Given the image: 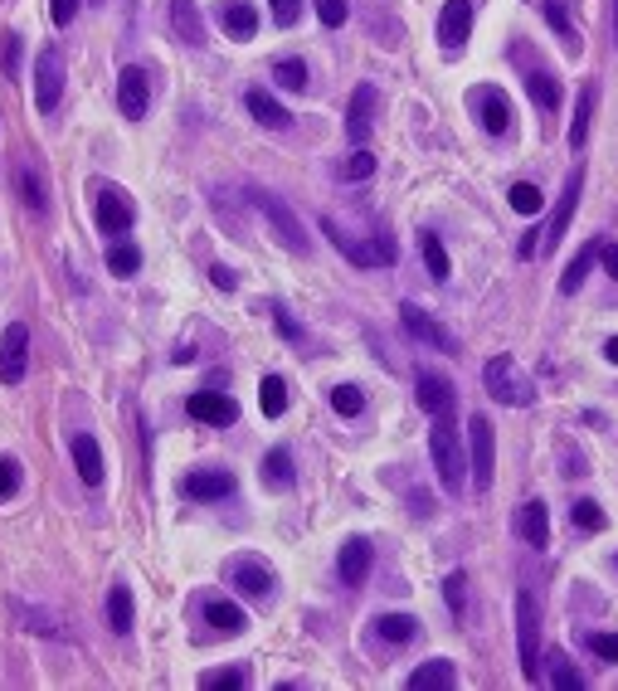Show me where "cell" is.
<instances>
[{
  "label": "cell",
  "instance_id": "cell-1",
  "mask_svg": "<svg viewBox=\"0 0 618 691\" xmlns=\"http://www.w3.org/2000/svg\"><path fill=\"white\" fill-rule=\"evenodd\" d=\"M429 463H434L443 492L458 497L463 482H468V453H463V438L453 429V419H434V429H429Z\"/></svg>",
  "mask_w": 618,
  "mask_h": 691
},
{
  "label": "cell",
  "instance_id": "cell-2",
  "mask_svg": "<svg viewBox=\"0 0 618 691\" xmlns=\"http://www.w3.org/2000/svg\"><path fill=\"white\" fill-rule=\"evenodd\" d=\"M322 234H327L331 244H336V254L351 258L356 268H385V263H395L400 258V244H395V234L390 229H380V234H370V244L365 239H356V234H346L336 219H322Z\"/></svg>",
  "mask_w": 618,
  "mask_h": 691
},
{
  "label": "cell",
  "instance_id": "cell-3",
  "mask_svg": "<svg viewBox=\"0 0 618 691\" xmlns=\"http://www.w3.org/2000/svg\"><path fill=\"white\" fill-rule=\"evenodd\" d=\"M254 200V210L268 219V229H273V239L288 249V254H312V239H307V229H302V219L288 210V200L283 195H268V190H254L249 195Z\"/></svg>",
  "mask_w": 618,
  "mask_h": 691
},
{
  "label": "cell",
  "instance_id": "cell-4",
  "mask_svg": "<svg viewBox=\"0 0 618 691\" xmlns=\"http://www.w3.org/2000/svg\"><path fill=\"white\" fill-rule=\"evenodd\" d=\"M482 380H487V395L497 404H511V409L536 404V385L521 375V365L511 361V356H492V361L482 365Z\"/></svg>",
  "mask_w": 618,
  "mask_h": 691
},
{
  "label": "cell",
  "instance_id": "cell-5",
  "mask_svg": "<svg viewBox=\"0 0 618 691\" xmlns=\"http://www.w3.org/2000/svg\"><path fill=\"white\" fill-rule=\"evenodd\" d=\"M516 653L526 682H541V609L531 594H516Z\"/></svg>",
  "mask_w": 618,
  "mask_h": 691
},
{
  "label": "cell",
  "instance_id": "cell-6",
  "mask_svg": "<svg viewBox=\"0 0 618 691\" xmlns=\"http://www.w3.org/2000/svg\"><path fill=\"white\" fill-rule=\"evenodd\" d=\"M64 83H69V64L59 44H44L35 59V112H54L64 103Z\"/></svg>",
  "mask_w": 618,
  "mask_h": 691
},
{
  "label": "cell",
  "instance_id": "cell-7",
  "mask_svg": "<svg viewBox=\"0 0 618 691\" xmlns=\"http://www.w3.org/2000/svg\"><path fill=\"white\" fill-rule=\"evenodd\" d=\"M468 108L477 112V122H482V132H487V137H507V132H511V98H507V88H497V83H477V88H468Z\"/></svg>",
  "mask_w": 618,
  "mask_h": 691
},
{
  "label": "cell",
  "instance_id": "cell-8",
  "mask_svg": "<svg viewBox=\"0 0 618 691\" xmlns=\"http://www.w3.org/2000/svg\"><path fill=\"white\" fill-rule=\"evenodd\" d=\"M93 215H98V229L112 234V239L132 234V224H137L132 195H127L122 185H98V195H93Z\"/></svg>",
  "mask_w": 618,
  "mask_h": 691
},
{
  "label": "cell",
  "instance_id": "cell-9",
  "mask_svg": "<svg viewBox=\"0 0 618 691\" xmlns=\"http://www.w3.org/2000/svg\"><path fill=\"white\" fill-rule=\"evenodd\" d=\"M511 54H516V64H521V78H526L531 103L546 112V117H555V112H560V78H555L546 64H531V49H526V44H516Z\"/></svg>",
  "mask_w": 618,
  "mask_h": 691
},
{
  "label": "cell",
  "instance_id": "cell-10",
  "mask_svg": "<svg viewBox=\"0 0 618 691\" xmlns=\"http://www.w3.org/2000/svg\"><path fill=\"white\" fill-rule=\"evenodd\" d=\"M468 448H473V458H468L473 482L477 487H492V477H497V434H492V419L487 414H473L468 419Z\"/></svg>",
  "mask_w": 618,
  "mask_h": 691
},
{
  "label": "cell",
  "instance_id": "cell-11",
  "mask_svg": "<svg viewBox=\"0 0 618 691\" xmlns=\"http://www.w3.org/2000/svg\"><path fill=\"white\" fill-rule=\"evenodd\" d=\"M224 580L234 584L244 599H273V589H278V575L263 560H254V555H234L224 565Z\"/></svg>",
  "mask_w": 618,
  "mask_h": 691
},
{
  "label": "cell",
  "instance_id": "cell-12",
  "mask_svg": "<svg viewBox=\"0 0 618 691\" xmlns=\"http://www.w3.org/2000/svg\"><path fill=\"white\" fill-rule=\"evenodd\" d=\"M30 370V327L10 322L0 331V385H20Z\"/></svg>",
  "mask_w": 618,
  "mask_h": 691
},
{
  "label": "cell",
  "instance_id": "cell-13",
  "mask_svg": "<svg viewBox=\"0 0 618 691\" xmlns=\"http://www.w3.org/2000/svg\"><path fill=\"white\" fill-rule=\"evenodd\" d=\"M146 108H151V73H146L142 64L117 69V112H122L127 122H142Z\"/></svg>",
  "mask_w": 618,
  "mask_h": 691
},
{
  "label": "cell",
  "instance_id": "cell-14",
  "mask_svg": "<svg viewBox=\"0 0 618 691\" xmlns=\"http://www.w3.org/2000/svg\"><path fill=\"white\" fill-rule=\"evenodd\" d=\"M414 400L424 414H434V419H453V409H458V395H453V385H448V375H438V370H414Z\"/></svg>",
  "mask_w": 618,
  "mask_h": 691
},
{
  "label": "cell",
  "instance_id": "cell-15",
  "mask_svg": "<svg viewBox=\"0 0 618 691\" xmlns=\"http://www.w3.org/2000/svg\"><path fill=\"white\" fill-rule=\"evenodd\" d=\"M400 322L404 331L419 341V346H434V351H443V356H458V336L448 327H438L434 317L424 312V307H414V302H400Z\"/></svg>",
  "mask_w": 618,
  "mask_h": 691
},
{
  "label": "cell",
  "instance_id": "cell-16",
  "mask_svg": "<svg viewBox=\"0 0 618 691\" xmlns=\"http://www.w3.org/2000/svg\"><path fill=\"white\" fill-rule=\"evenodd\" d=\"M580 190H584V171L575 166V171L565 176V190H560V205H555V215H550V224L541 229V249H546V254H555V249H560V239H565V229H570V219H575V205H580Z\"/></svg>",
  "mask_w": 618,
  "mask_h": 691
},
{
  "label": "cell",
  "instance_id": "cell-17",
  "mask_svg": "<svg viewBox=\"0 0 618 691\" xmlns=\"http://www.w3.org/2000/svg\"><path fill=\"white\" fill-rule=\"evenodd\" d=\"M181 492L190 502H224V497H234V473L229 468H195L181 477Z\"/></svg>",
  "mask_w": 618,
  "mask_h": 691
},
{
  "label": "cell",
  "instance_id": "cell-18",
  "mask_svg": "<svg viewBox=\"0 0 618 691\" xmlns=\"http://www.w3.org/2000/svg\"><path fill=\"white\" fill-rule=\"evenodd\" d=\"M473 35V0H443V10H438V44L453 54V49H463Z\"/></svg>",
  "mask_w": 618,
  "mask_h": 691
},
{
  "label": "cell",
  "instance_id": "cell-19",
  "mask_svg": "<svg viewBox=\"0 0 618 691\" xmlns=\"http://www.w3.org/2000/svg\"><path fill=\"white\" fill-rule=\"evenodd\" d=\"M185 414H190V419H200V424H215V429H224V424H234V419H239V404L229 400L224 390H195V395L185 400Z\"/></svg>",
  "mask_w": 618,
  "mask_h": 691
},
{
  "label": "cell",
  "instance_id": "cell-20",
  "mask_svg": "<svg viewBox=\"0 0 618 691\" xmlns=\"http://www.w3.org/2000/svg\"><path fill=\"white\" fill-rule=\"evenodd\" d=\"M375 108H380V88H375V83H356L351 108H346V137H351L356 146L370 137V127H375Z\"/></svg>",
  "mask_w": 618,
  "mask_h": 691
},
{
  "label": "cell",
  "instance_id": "cell-21",
  "mask_svg": "<svg viewBox=\"0 0 618 691\" xmlns=\"http://www.w3.org/2000/svg\"><path fill=\"white\" fill-rule=\"evenodd\" d=\"M370 565H375V555H370V541H365V536L341 541V550H336V575H341V584H351V589L365 584Z\"/></svg>",
  "mask_w": 618,
  "mask_h": 691
},
{
  "label": "cell",
  "instance_id": "cell-22",
  "mask_svg": "<svg viewBox=\"0 0 618 691\" xmlns=\"http://www.w3.org/2000/svg\"><path fill=\"white\" fill-rule=\"evenodd\" d=\"M215 20H219V30H224L229 39H254L258 35V10L249 5V0H219Z\"/></svg>",
  "mask_w": 618,
  "mask_h": 691
},
{
  "label": "cell",
  "instance_id": "cell-23",
  "mask_svg": "<svg viewBox=\"0 0 618 691\" xmlns=\"http://www.w3.org/2000/svg\"><path fill=\"white\" fill-rule=\"evenodd\" d=\"M516 536H521L526 546H536V550L550 546V511H546V502H521V507H516Z\"/></svg>",
  "mask_w": 618,
  "mask_h": 691
},
{
  "label": "cell",
  "instance_id": "cell-24",
  "mask_svg": "<svg viewBox=\"0 0 618 691\" xmlns=\"http://www.w3.org/2000/svg\"><path fill=\"white\" fill-rule=\"evenodd\" d=\"M458 687V667L448 657H429L409 672V691H453Z\"/></svg>",
  "mask_w": 618,
  "mask_h": 691
},
{
  "label": "cell",
  "instance_id": "cell-25",
  "mask_svg": "<svg viewBox=\"0 0 618 691\" xmlns=\"http://www.w3.org/2000/svg\"><path fill=\"white\" fill-rule=\"evenodd\" d=\"M200 614H205V623H210L215 633H244V628H249V614H244L234 599H219V594L200 599Z\"/></svg>",
  "mask_w": 618,
  "mask_h": 691
},
{
  "label": "cell",
  "instance_id": "cell-26",
  "mask_svg": "<svg viewBox=\"0 0 618 691\" xmlns=\"http://www.w3.org/2000/svg\"><path fill=\"white\" fill-rule=\"evenodd\" d=\"M244 108L254 112V122L258 127H273V132H288L292 127V112L268 93V88H249V98H244Z\"/></svg>",
  "mask_w": 618,
  "mask_h": 691
},
{
  "label": "cell",
  "instance_id": "cell-27",
  "mask_svg": "<svg viewBox=\"0 0 618 691\" xmlns=\"http://www.w3.org/2000/svg\"><path fill=\"white\" fill-rule=\"evenodd\" d=\"M73 468L78 477L88 482V487H103V448H98V438L93 434H73Z\"/></svg>",
  "mask_w": 618,
  "mask_h": 691
},
{
  "label": "cell",
  "instance_id": "cell-28",
  "mask_svg": "<svg viewBox=\"0 0 618 691\" xmlns=\"http://www.w3.org/2000/svg\"><path fill=\"white\" fill-rule=\"evenodd\" d=\"M10 609H15L20 628H25V633H35V638H54V643H59V638H69V628L54 619L49 609H35V604H25V599H15Z\"/></svg>",
  "mask_w": 618,
  "mask_h": 691
},
{
  "label": "cell",
  "instance_id": "cell-29",
  "mask_svg": "<svg viewBox=\"0 0 618 691\" xmlns=\"http://www.w3.org/2000/svg\"><path fill=\"white\" fill-rule=\"evenodd\" d=\"M370 633H375V643L404 648V643H414V638H419V619H414V614H380Z\"/></svg>",
  "mask_w": 618,
  "mask_h": 691
},
{
  "label": "cell",
  "instance_id": "cell-30",
  "mask_svg": "<svg viewBox=\"0 0 618 691\" xmlns=\"http://www.w3.org/2000/svg\"><path fill=\"white\" fill-rule=\"evenodd\" d=\"M15 185H20V200H25V210H35V215H49V185H44V176H39L30 161H25V166L15 171Z\"/></svg>",
  "mask_w": 618,
  "mask_h": 691
},
{
  "label": "cell",
  "instance_id": "cell-31",
  "mask_svg": "<svg viewBox=\"0 0 618 691\" xmlns=\"http://www.w3.org/2000/svg\"><path fill=\"white\" fill-rule=\"evenodd\" d=\"M263 487L268 492H288L292 482H297V473H292V453L288 448H273V453H263Z\"/></svg>",
  "mask_w": 618,
  "mask_h": 691
},
{
  "label": "cell",
  "instance_id": "cell-32",
  "mask_svg": "<svg viewBox=\"0 0 618 691\" xmlns=\"http://www.w3.org/2000/svg\"><path fill=\"white\" fill-rule=\"evenodd\" d=\"M171 30L181 44H200L205 39V20L195 10V0H171Z\"/></svg>",
  "mask_w": 618,
  "mask_h": 691
},
{
  "label": "cell",
  "instance_id": "cell-33",
  "mask_svg": "<svg viewBox=\"0 0 618 691\" xmlns=\"http://www.w3.org/2000/svg\"><path fill=\"white\" fill-rule=\"evenodd\" d=\"M132 623H137L132 589H127V584H112V589H108V628H112V633H132Z\"/></svg>",
  "mask_w": 618,
  "mask_h": 691
},
{
  "label": "cell",
  "instance_id": "cell-34",
  "mask_svg": "<svg viewBox=\"0 0 618 691\" xmlns=\"http://www.w3.org/2000/svg\"><path fill=\"white\" fill-rule=\"evenodd\" d=\"M599 249H604V244L594 239V244H584L580 254L570 258V268H565V278H560V292H565V297H575V292L584 288V278H589V268H594V258H599Z\"/></svg>",
  "mask_w": 618,
  "mask_h": 691
},
{
  "label": "cell",
  "instance_id": "cell-35",
  "mask_svg": "<svg viewBox=\"0 0 618 691\" xmlns=\"http://www.w3.org/2000/svg\"><path fill=\"white\" fill-rule=\"evenodd\" d=\"M108 273H117V278H137V273H142V249H137V244H127V239H112Z\"/></svg>",
  "mask_w": 618,
  "mask_h": 691
},
{
  "label": "cell",
  "instance_id": "cell-36",
  "mask_svg": "<svg viewBox=\"0 0 618 691\" xmlns=\"http://www.w3.org/2000/svg\"><path fill=\"white\" fill-rule=\"evenodd\" d=\"M541 15L550 20V30L565 39V49H570V54H580V35H575V25H570V10H565V0H541Z\"/></svg>",
  "mask_w": 618,
  "mask_h": 691
},
{
  "label": "cell",
  "instance_id": "cell-37",
  "mask_svg": "<svg viewBox=\"0 0 618 691\" xmlns=\"http://www.w3.org/2000/svg\"><path fill=\"white\" fill-rule=\"evenodd\" d=\"M507 200H511V210H516V215H541V210H546V190H541V185H531V181H516L507 190Z\"/></svg>",
  "mask_w": 618,
  "mask_h": 691
},
{
  "label": "cell",
  "instance_id": "cell-38",
  "mask_svg": "<svg viewBox=\"0 0 618 691\" xmlns=\"http://www.w3.org/2000/svg\"><path fill=\"white\" fill-rule=\"evenodd\" d=\"M258 404H263L268 419H278V414L288 409V380H283V375H263V385H258Z\"/></svg>",
  "mask_w": 618,
  "mask_h": 691
},
{
  "label": "cell",
  "instance_id": "cell-39",
  "mask_svg": "<svg viewBox=\"0 0 618 691\" xmlns=\"http://www.w3.org/2000/svg\"><path fill=\"white\" fill-rule=\"evenodd\" d=\"M200 687H205V691H239V687H249V667H210V672H200Z\"/></svg>",
  "mask_w": 618,
  "mask_h": 691
},
{
  "label": "cell",
  "instance_id": "cell-40",
  "mask_svg": "<svg viewBox=\"0 0 618 691\" xmlns=\"http://www.w3.org/2000/svg\"><path fill=\"white\" fill-rule=\"evenodd\" d=\"M589 117H594V83H584L580 88V103H575V122H570V137L565 142L580 151L584 137H589Z\"/></svg>",
  "mask_w": 618,
  "mask_h": 691
},
{
  "label": "cell",
  "instance_id": "cell-41",
  "mask_svg": "<svg viewBox=\"0 0 618 691\" xmlns=\"http://www.w3.org/2000/svg\"><path fill=\"white\" fill-rule=\"evenodd\" d=\"M419 254H424V263H429V273H434V283H448V249H443V239L438 234H419Z\"/></svg>",
  "mask_w": 618,
  "mask_h": 691
},
{
  "label": "cell",
  "instance_id": "cell-42",
  "mask_svg": "<svg viewBox=\"0 0 618 691\" xmlns=\"http://www.w3.org/2000/svg\"><path fill=\"white\" fill-rule=\"evenodd\" d=\"M546 667H550V682H555L560 691H584V672L565 653H550Z\"/></svg>",
  "mask_w": 618,
  "mask_h": 691
},
{
  "label": "cell",
  "instance_id": "cell-43",
  "mask_svg": "<svg viewBox=\"0 0 618 691\" xmlns=\"http://www.w3.org/2000/svg\"><path fill=\"white\" fill-rule=\"evenodd\" d=\"M570 521H575V531H589V536L609 526V516H604V507H599L594 497H580V502L570 507Z\"/></svg>",
  "mask_w": 618,
  "mask_h": 691
},
{
  "label": "cell",
  "instance_id": "cell-44",
  "mask_svg": "<svg viewBox=\"0 0 618 691\" xmlns=\"http://www.w3.org/2000/svg\"><path fill=\"white\" fill-rule=\"evenodd\" d=\"M589 653L599 657V662H618V633H599V628H580L575 633Z\"/></svg>",
  "mask_w": 618,
  "mask_h": 691
},
{
  "label": "cell",
  "instance_id": "cell-45",
  "mask_svg": "<svg viewBox=\"0 0 618 691\" xmlns=\"http://www.w3.org/2000/svg\"><path fill=\"white\" fill-rule=\"evenodd\" d=\"M331 409H336L341 419H356V414H365V390H361V385H336V390H331Z\"/></svg>",
  "mask_w": 618,
  "mask_h": 691
},
{
  "label": "cell",
  "instance_id": "cell-46",
  "mask_svg": "<svg viewBox=\"0 0 618 691\" xmlns=\"http://www.w3.org/2000/svg\"><path fill=\"white\" fill-rule=\"evenodd\" d=\"M273 83L288 88V93H302V88H307V64H302V59H278V64H273Z\"/></svg>",
  "mask_w": 618,
  "mask_h": 691
},
{
  "label": "cell",
  "instance_id": "cell-47",
  "mask_svg": "<svg viewBox=\"0 0 618 691\" xmlns=\"http://www.w3.org/2000/svg\"><path fill=\"white\" fill-rule=\"evenodd\" d=\"M341 181H365V176H375V156L365 151V146H356L346 161H341V171H336Z\"/></svg>",
  "mask_w": 618,
  "mask_h": 691
},
{
  "label": "cell",
  "instance_id": "cell-48",
  "mask_svg": "<svg viewBox=\"0 0 618 691\" xmlns=\"http://www.w3.org/2000/svg\"><path fill=\"white\" fill-rule=\"evenodd\" d=\"M443 599H448V609H453V614H463V609H468V575H463V570H453V575L443 580Z\"/></svg>",
  "mask_w": 618,
  "mask_h": 691
},
{
  "label": "cell",
  "instance_id": "cell-49",
  "mask_svg": "<svg viewBox=\"0 0 618 691\" xmlns=\"http://www.w3.org/2000/svg\"><path fill=\"white\" fill-rule=\"evenodd\" d=\"M15 492H20V458L0 453V502H5V497H15Z\"/></svg>",
  "mask_w": 618,
  "mask_h": 691
},
{
  "label": "cell",
  "instance_id": "cell-50",
  "mask_svg": "<svg viewBox=\"0 0 618 691\" xmlns=\"http://www.w3.org/2000/svg\"><path fill=\"white\" fill-rule=\"evenodd\" d=\"M317 15H322V25H327V30H341V25H346V15H351V5H346V0H317Z\"/></svg>",
  "mask_w": 618,
  "mask_h": 691
},
{
  "label": "cell",
  "instance_id": "cell-51",
  "mask_svg": "<svg viewBox=\"0 0 618 691\" xmlns=\"http://www.w3.org/2000/svg\"><path fill=\"white\" fill-rule=\"evenodd\" d=\"M268 5H273V25L278 30H292L302 20V0H268Z\"/></svg>",
  "mask_w": 618,
  "mask_h": 691
},
{
  "label": "cell",
  "instance_id": "cell-52",
  "mask_svg": "<svg viewBox=\"0 0 618 691\" xmlns=\"http://www.w3.org/2000/svg\"><path fill=\"white\" fill-rule=\"evenodd\" d=\"M0 64H5V78L20 73V35H0Z\"/></svg>",
  "mask_w": 618,
  "mask_h": 691
},
{
  "label": "cell",
  "instance_id": "cell-53",
  "mask_svg": "<svg viewBox=\"0 0 618 691\" xmlns=\"http://www.w3.org/2000/svg\"><path fill=\"white\" fill-rule=\"evenodd\" d=\"M273 322H278V331H283L288 341H302V336H307V331H302V322H292L288 307H273Z\"/></svg>",
  "mask_w": 618,
  "mask_h": 691
},
{
  "label": "cell",
  "instance_id": "cell-54",
  "mask_svg": "<svg viewBox=\"0 0 618 691\" xmlns=\"http://www.w3.org/2000/svg\"><path fill=\"white\" fill-rule=\"evenodd\" d=\"M210 283L224 288V292H234V288H239V273H234L229 263H215V268H210Z\"/></svg>",
  "mask_w": 618,
  "mask_h": 691
},
{
  "label": "cell",
  "instance_id": "cell-55",
  "mask_svg": "<svg viewBox=\"0 0 618 691\" xmlns=\"http://www.w3.org/2000/svg\"><path fill=\"white\" fill-rule=\"evenodd\" d=\"M49 10H54V25H59V30H64V25H73V20H78V0H54V5H49Z\"/></svg>",
  "mask_w": 618,
  "mask_h": 691
},
{
  "label": "cell",
  "instance_id": "cell-56",
  "mask_svg": "<svg viewBox=\"0 0 618 691\" xmlns=\"http://www.w3.org/2000/svg\"><path fill=\"white\" fill-rule=\"evenodd\" d=\"M599 258H604V273H609V278H618V244H604V249H599Z\"/></svg>",
  "mask_w": 618,
  "mask_h": 691
},
{
  "label": "cell",
  "instance_id": "cell-57",
  "mask_svg": "<svg viewBox=\"0 0 618 691\" xmlns=\"http://www.w3.org/2000/svg\"><path fill=\"white\" fill-rule=\"evenodd\" d=\"M604 356L618 365V336H609V341H604Z\"/></svg>",
  "mask_w": 618,
  "mask_h": 691
},
{
  "label": "cell",
  "instance_id": "cell-58",
  "mask_svg": "<svg viewBox=\"0 0 618 691\" xmlns=\"http://www.w3.org/2000/svg\"><path fill=\"white\" fill-rule=\"evenodd\" d=\"M614 44H618V0H614Z\"/></svg>",
  "mask_w": 618,
  "mask_h": 691
},
{
  "label": "cell",
  "instance_id": "cell-59",
  "mask_svg": "<svg viewBox=\"0 0 618 691\" xmlns=\"http://www.w3.org/2000/svg\"><path fill=\"white\" fill-rule=\"evenodd\" d=\"M609 565H614V570H618V550H614V560H609Z\"/></svg>",
  "mask_w": 618,
  "mask_h": 691
},
{
  "label": "cell",
  "instance_id": "cell-60",
  "mask_svg": "<svg viewBox=\"0 0 618 691\" xmlns=\"http://www.w3.org/2000/svg\"><path fill=\"white\" fill-rule=\"evenodd\" d=\"M93 5H98V0H93Z\"/></svg>",
  "mask_w": 618,
  "mask_h": 691
}]
</instances>
